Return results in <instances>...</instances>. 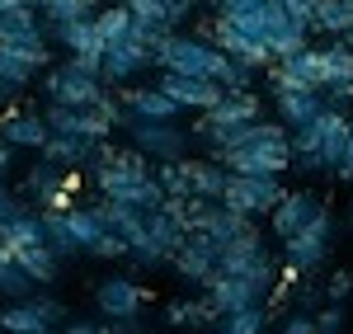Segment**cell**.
<instances>
[{
	"instance_id": "cell-18",
	"label": "cell",
	"mask_w": 353,
	"mask_h": 334,
	"mask_svg": "<svg viewBox=\"0 0 353 334\" xmlns=\"http://www.w3.org/2000/svg\"><path fill=\"white\" fill-rule=\"evenodd\" d=\"M184 169H189V198L217 202L221 189H226V165L217 156H184Z\"/></svg>"
},
{
	"instance_id": "cell-15",
	"label": "cell",
	"mask_w": 353,
	"mask_h": 334,
	"mask_svg": "<svg viewBox=\"0 0 353 334\" xmlns=\"http://www.w3.org/2000/svg\"><path fill=\"white\" fill-rule=\"evenodd\" d=\"M198 118L212 123V127H241L250 118H264V104H259V94H250V90H221V99L208 113H198Z\"/></svg>"
},
{
	"instance_id": "cell-46",
	"label": "cell",
	"mask_w": 353,
	"mask_h": 334,
	"mask_svg": "<svg viewBox=\"0 0 353 334\" xmlns=\"http://www.w3.org/2000/svg\"><path fill=\"white\" fill-rule=\"evenodd\" d=\"M10 104H14V90H10V85H0V113L10 109Z\"/></svg>"
},
{
	"instance_id": "cell-8",
	"label": "cell",
	"mask_w": 353,
	"mask_h": 334,
	"mask_svg": "<svg viewBox=\"0 0 353 334\" xmlns=\"http://www.w3.org/2000/svg\"><path fill=\"white\" fill-rule=\"evenodd\" d=\"M43 123H48V132H61V137H90V141H109L113 132V118L104 113V104H52L48 99V109H43Z\"/></svg>"
},
{
	"instance_id": "cell-35",
	"label": "cell",
	"mask_w": 353,
	"mask_h": 334,
	"mask_svg": "<svg viewBox=\"0 0 353 334\" xmlns=\"http://www.w3.org/2000/svg\"><path fill=\"white\" fill-rule=\"evenodd\" d=\"M90 254H94V259H123V254H128V240L113 236V231H104V236L90 245Z\"/></svg>"
},
{
	"instance_id": "cell-52",
	"label": "cell",
	"mask_w": 353,
	"mask_h": 334,
	"mask_svg": "<svg viewBox=\"0 0 353 334\" xmlns=\"http://www.w3.org/2000/svg\"><path fill=\"white\" fill-rule=\"evenodd\" d=\"M28 5H38V0H28Z\"/></svg>"
},
{
	"instance_id": "cell-50",
	"label": "cell",
	"mask_w": 353,
	"mask_h": 334,
	"mask_svg": "<svg viewBox=\"0 0 353 334\" xmlns=\"http://www.w3.org/2000/svg\"><path fill=\"white\" fill-rule=\"evenodd\" d=\"M316 334H344V330H316Z\"/></svg>"
},
{
	"instance_id": "cell-7",
	"label": "cell",
	"mask_w": 353,
	"mask_h": 334,
	"mask_svg": "<svg viewBox=\"0 0 353 334\" xmlns=\"http://www.w3.org/2000/svg\"><path fill=\"white\" fill-rule=\"evenodd\" d=\"M156 66V56H151V43H141L137 33L128 38H113L104 43V56H99V81L118 90V85H132L141 71H151Z\"/></svg>"
},
{
	"instance_id": "cell-17",
	"label": "cell",
	"mask_w": 353,
	"mask_h": 334,
	"mask_svg": "<svg viewBox=\"0 0 353 334\" xmlns=\"http://www.w3.org/2000/svg\"><path fill=\"white\" fill-rule=\"evenodd\" d=\"M325 109V94L321 90H278L273 94V113H278V123L292 132V127H306L316 113Z\"/></svg>"
},
{
	"instance_id": "cell-43",
	"label": "cell",
	"mask_w": 353,
	"mask_h": 334,
	"mask_svg": "<svg viewBox=\"0 0 353 334\" xmlns=\"http://www.w3.org/2000/svg\"><path fill=\"white\" fill-rule=\"evenodd\" d=\"M61 334H109V325H94V320H71Z\"/></svg>"
},
{
	"instance_id": "cell-2",
	"label": "cell",
	"mask_w": 353,
	"mask_h": 334,
	"mask_svg": "<svg viewBox=\"0 0 353 334\" xmlns=\"http://www.w3.org/2000/svg\"><path fill=\"white\" fill-rule=\"evenodd\" d=\"M118 127H128V141H132L141 156H151L156 165L161 160H184V156H193V132L179 127V118H128L123 113Z\"/></svg>"
},
{
	"instance_id": "cell-36",
	"label": "cell",
	"mask_w": 353,
	"mask_h": 334,
	"mask_svg": "<svg viewBox=\"0 0 353 334\" xmlns=\"http://www.w3.org/2000/svg\"><path fill=\"white\" fill-rule=\"evenodd\" d=\"M278 5H283L297 24H306L311 33H316V0H278Z\"/></svg>"
},
{
	"instance_id": "cell-5",
	"label": "cell",
	"mask_w": 353,
	"mask_h": 334,
	"mask_svg": "<svg viewBox=\"0 0 353 334\" xmlns=\"http://www.w3.org/2000/svg\"><path fill=\"white\" fill-rule=\"evenodd\" d=\"M33 85L43 90V99H52V104H76V109H85V104H99V99L109 94V85L99 81V76H90V71H81L76 61L43 66Z\"/></svg>"
},
{
	"instance_id": "cell-34",
	"label": "cell",
	"mask_w": 353,
	"mask_h": 334,
	"mask_svg": "<svg viewBox=\"0 0 353 334\" xmlns=\"http://www.w3.org/2000/svg\"><path fill=\"white\" fill-rule=\"evenodd\" d=\"M38 10L48 19H76V14H94V0H38Z\"/></svg>"
},
{
	"instance_id": "cell-33",
	"label": "cell",
	"mask_w": 353,
	"mask_h": 334,
	"mask_svg": "<svg viewBox=\"0 0 353 334\" xmlns=\"http://www.w3.org/2000/svg\"><path fill=\"white\" fill-rule=\"evenodd\" d=\"M146 236H151L165 254H174V250H179V240H184V226H174L161 207H156V212H146Z\"/></svg>"
},
{
	"instance_id": "cell-51",
	"label": "cell",
	"mask_w": 353,
	"mask_h": 334,
	"mask_svg": "<svg viewBox=\"0 0 353 334\" xmlns=\"http://www.w3.org/2000/svg\"><path fill=\"white\" fill-rule=\"evenodd\" d=\"M48 334H61V330H48Z\"/></svg>"
},
{
	"instance_id": "cell-27",
	"label": "cell",
	"mask_w": 353,
	"mask_h": 334,
	"mask_svg": "<svg viewBox=\"0 0 353 334\" xmlns=\"http://www.w3.org/2000/svg\"><path fill=\"white\" fill-rule=\"evenodd\" d=\"M28 33H43L38 5H10V10H0V43H14V38H28Z\"/></svg>"
},
{
	"instance_id": "cell-9",
	"label": "cell",
	"mask_w": 353,
	"mask_h": 334,
	"mask_svg": "<svg viewBox=\"0 0 353 334\" xmlns=\"http://www.w3.org/2000/svg\"><path fill=\"white\" fill-rule=\"evenodd\" d=\"M217 254H221V245L208 231H184V240H179V250L170 254V264H174V273L184 282L208 287V282L217 278Z\"/></svg>"
},
{
	"instance_id": "cell-1",
	"label": "cell",
	"mask_w": 353,
	"mask_h": 334,
	"mask_svg": "<svg viewBox=\"0 0 353 334\" xmlns=\"http://www.w3.org/2000/svg\"><path fill=\"white\" fill-rule=\"evenodd\" d=\"M349 132H353V118L344 109H321L306 127H292L288 132V141H292V169H301V174L334 169L339 156H344Z\"/></svg>"
},
{
	"instance_id": "cell-29",
	"label": "cell",
	"mask_w": 353,
	"mask_h": 334,
	"mask_svg": "<svg viewBox=\"0 0 353 334\" xmlns=\"http://www.w3.org/2000/svg\"><path fill=\"white\" fill-rule=\"evenodd\" d=\"M33 81H38V66H33V61H24L19 52H10V48L0 43V85H10L14 94H24Z\"/></svg>"
},
{
	"instance_id": "cell-31",
	"label": "cell",
	"mask_w": 353,
	"mask_h": 334,
	"mask_svg": "<svg viewBox=\"0 0 353 334\" xmlns=\"http://www.w3.org/2000/svg\"><path fill=\"white\" fill-rule=\"evenodd\" d=\"M353 24L349 0H316V33H330V38H344Z\"/></svg>"
},
{
	"instance_id": "cell-20",
	"label": "cell",
	"mask_w": 353,
	"mask_h": 334,
	"mask_svg": "<svg viewBox=\"0 0 353 334\" xmlns=\"http://www.w3.org/2000/svg\"><path fill=\"white\" fill-rule=\"evenodd\" d=\"M0 240H5L10 250H24V245H48V231H43V212L14 207L10 217H0Z\"/></svg>"
},
{
	"instance_id": "cell-3",
	"label": "cell",
	"mask_w": 353,
	"mask_h": 334,
	"mask_svg": "<svg viewBox=\"0 0 353 334\" xmlns=\"http://www.w3.org/2000/svg\"><path fill=\"white\" fill-rule=\"evenodd\" d=\"M273 278H278V264L269 259H259L250 273H217V278L208 282V302L217 311H245V306H264L273 292Z\"/></svg>"
},
{
	"instance_id": "cell-13",
	"label": "cell",
	"mask_w": 353,
	"mask_h": 334,
	"mask_svg": "<svg viewBox=\"0 0 353 334\" xmlns=\"http://www.w3.org/2000/svg\"><path fill=\"white\" fill-rule=\"evenodd\" d=\"M118 104L128 118H179L184 113L161 85H118Z\"/></svg>"
},
{
	"instance_id": "cell-23",
	"label": "cell",
	"mask_w": 353,
	"mask_h": 334,
	"mask_svg": "<svg viewBox=\"0 0 353 334\" xmlns=\"http://www.w3.org/2000/svg\"><path fill=\"white\" fill-rule=\"evenodd\" d=\"M33 292H38V282L19 269V259H14L10 245L0 240V297H5V302H24V297H33Z\"/></svg>"
},
{
	"instance_id": "cell-26",
	"label": "cell",
	"mask_w": 353,
	"mask_h": 334,
	"mask_svg": "<svg viewBox=\"0 0 353 334\" xmlns=\"http://www.w3.org/2000/svg\"><path fill=\"white\" fill-rule=\"evenodd\" d=\"M0 330L5 334H48L52 325H48V320L38 315V306L24 297V302H5V306H0Z\"/></svg>"
},
{
	"instance_id": "cell-37",
	"label": "cell",
	"mask_w": 353,
	"mask_h": 334,
	"mask_svg": "<svg viewBox=\"0 0 353 334\" xmlns=\"http://www.w3.org/2000/svg\"><path fill=\"white\" fill-rule=\"evenodd\" d=\"M28 302H33V306H38V315H43V320H48V325H57V320H61V315H66V306H61V302H57V297H43V292H33V297H28Z\"/></svg>"
},
{
	"instance_id": "cell-10",
	"label": "cell",
	"mask_w": 353,
	"mask_h": 334,
	"mask_svg": "<svg viewBox=\"0 0 353 334\" xmlns=\"http://www.w3.org/2000/svg\"><path fill=\"white\" fill-rule=\"evenodd\" d=\"M146 287L137 278H123V273H113L94 287V306L104 320H141V311H146Z\"/></svg>"
},
{
	"instance_id": "cell-40",
	"label": "cell",
	"mask_w": 353,
	"mask_h": 334,
	"mask_svg": "<svg viewBox=\"0 0 353 334\" xmlns=\"http://www.w3.org/2000/svg\"><path fill=\"white\" fill-rule=\"evenodd\" d=\"M325 297H330V302L353 297V278H349V273H334V278H330V287H325Z\"/></svg>"
},
{
	"instance_id": "cell-22",
	"label": "cell",
	"mask_w": 353,
	"mask_h": 334,
	"mask_svg": "<svg viewBox=\"0 0 353 334\" xmlns=\"http://www.w3.org/2000/svg\"><path fill=\"white\" fill-rule=\"evenodd\" d=\"M353 81V48L344 38H330L321 48V90L325 85H349Z\"/></svg>"
},
{
	"instance_id": "cell-14",
	"label": "cell",
	"mask_w": 353,
	"mask_h": 334,
	"mask_svg": "<svg viewBox=\"0 0 353 334\" xmlns=\"http://www.w3.org/2000/svg\"><path fill=\"white\" fill-rule=\"evenodd\" d=\"M321 207H325L321 198H311V194H288V189H283V198L273 202V212H269V217H273V240H288V236H297V231L311 222Z\"/></svg>"
},
{
	"instance_id": "cell-44",
	"label": "cell",
	"mask_w": 353,
	"mask_h": 334,
	"mask_svg": "<svg viewBox=\"0 0 353 334\" xmlns=\"http://www.w3.org/2000/svg\"><path fill=\"white\" fill-rule=\"evenodd\" d=\"M14 207H19V198L10 194V189H5V179H0V217H10Z\"/></svg>"
},
{
	"instance_id": "cell-41",
	"label": "cell",
	"mask_w": 353,
	"mask_h": 334,
	"mask_svg": "<svg viewBox=\"0 0 353 334\" xmlns=\"http://www.w3.org/2000/svg\"><path fill=\"white\" fill-rule=\"evenodd\" d=\"M334 174H339L344 184H353V132H349V141H344V156H339V165H334Z\"/></svg>"
},
{
	"instance_id": "cell-30",
	"label": "cell",
	"mask_w": 353,
	"mask_h": 334,
	"mask_svg": "<svg viewBox=\"0 0 353 334\" xmlns=\"http://www.w3.org/2000/svg\"><path fill=\"white\" fill-rule=\"evenodd\" d=\"M61 217H66V226H71V236H76L81 254H90V245L104 236V222H99V212H94V207H66Z\"/></svg>"
},
{
	"instance_id": "cell-49",
	"label": "cell",
	"mask_w": 353,
	"mask_h": 334,
	"mask_svg": "<svg viewBox=\"0 0 353 334\" xmlns=\"http://www.w3.org/2000/svg\"><path fill=\"white\" fill-rule=\"evenodd\" d=\"M344 43H349V48H353V24H349V33H344Z\"/></svg>"
},
{
	"instance_id": "cell-24",
	"label": "cell",
	"mask_w": 353,
	"mask_h": 334,
	"mask_svg": "<svg viewBox=\"0 0 353 334\" xmlns=\"http://www.w3.org/2000/svg\"><path fill=\"white\" fill-rule=\"evenodd\" d=\"M57 189H66V169H61V165H52L48 156H43L38 165H28V174H24V194L33 198V202H43V207H48V198H52Z\"/></svg>"
},
{
	"instance_id": "cell-39",
	"label": "cell",
	"mask_w": 353,
	"mask_h": 334,
	"mask_svg": "<svg viewBox=\"0 0 353 334\" xmlns=\"http://www.w3.org/2000/svg\"><path fill=\"white\" fill-rule=\"evenodd\" d=\"M316 330H344V311H339V302H330L325 311H316Z\"/></svg>"
},
{
	"instance_id": "cell-21",
	"label": "cell",
	"mask_w": 353,
	"mask_h": 334,
	"mask_svg": "<svg viewBox=\"0 0 353 334\" xmlns=\"http://www.w3.org/2000/svg\"><path fill=\"white\" fill-rule=\"evenodd\" d=\"M10 254L19 259V269H24L38 287H52L57 273H61V259L52 254V245H24V250H10Z\"/></svg>"
},
{
	"instance_id": "cell-47",
	"label": "cell",
	"mask_w": 353,
	"mask_h": 334,
	"mask_svg": "<svg viewBox=\"0 0 353 334\" xmlns=\"http://www.w3.org/2000/svg\"><path fill=\"white\" fill-rule=\"evenodd\" d=\"M236 5H259V0H221V10H236Z\"/></svg>"
},
{
	"instance_id": "cell-4",
	"label": "cell",
	"mask_w": 353,
	"mask_h": 334,
	"mask_svg": "<svg viewBox=\"0 0 353 334\" xmlns=\"http://www.w3.org/2000/svg\"><path fill=\"white\" fill-rule=\"evenodd\" d=\"M330 250H334V217H330V207H321L297 236L283 240V273H288V278L316 273V269L330 259Z\"/></svg>"
},
{
	"instance_id": "cell-19",
	"label": "cell",
	"mask_w": 353,
	"mask_h": 334,
	"mask_svg": "<svg viewBox=\"0 0 353 334\" xmlns=\"http://www.w3.org/2000/svg\"><path fill=\"white\" fill-rule=\"evenodd\" d=\"M94 151H99V141L90 137H61V132H48L43 141V156L61 169H90L94 165Z\"/></svg>"
},
{
	"instance_id": "cell-48",
	"label": "cell",
	"mask_w": 353,
	"mask_h": 334,
	"mask_svg": "<svg viewBox=\"0 0 353 334\" xmlns=\"http://www.w3.org/2000/svg\"><path fill=\"white\" fill-rule=\"evenodd\" d=\"M198 5H208V10H221V0H198Z\"/></svg>"
},
{
	"instance_id": "cell-16",
	"label": "cell",
	"mask_w": 353,
	"mask_h": 334,
	"mask_svg": "<svg viewBox=\"0 0 353 334\" xmlns=\"http://www.w3.org/2000/svg\"><path fill=\"white\" fill-rule=\"evenodd\" d=\"M0 141H10L14 151H43V141H48V123H43V113L5 109V113H0Z\"/></svg>"
},
{
	"instance_id": "cell-11",
	"label": "cell",
	"mask_w": 353,
	"mask_h": 334,
	"mask_svg": "<svg viewBox=\"0 0 353 334\" xmlns=\"http://www.w3.org/2000/svg\"><path fill=\"white\" fill-rule=\"evenodd\" d=\"M198 33H203V38H212V43H217V48H221L226 56H236V61H245V66H254V71H264V66L273 61V52H269V48H264L259 38H250V33H241V28L231 24V19H226L221 10H217V19H212L208 28H198Z\"/></svg>"
},
{
	"instance_id": "cell-45",
	"label": "cell",
	"mask_w": 353,
	"mask_h": 334,
	"mask_svg": "<svg viewBox=\"0 0 353 334\" xmlns=\"http://www.w3.org/2000/svg\"><path fill=\"white\" fill-rule=\"evenodd\" d=\"M10 165H14V146H10V141H0V179L10 174Z\"/></svg>"
},
{
	"instance_id": "cell-12",
	"label": "cell",
	"mask_w": 353,
	"mask_h": 334,
	"mask_svg": "<svg viewBox=\"0 0 353 334\" xmlns=\"http://www.w3.org/2000/svg\"><path fill=\"white\" fill-rule=\"evenodd\" d=\"M179 104L184 113H208L212 104L221 99V85L217 81H203V76H179V71H161V81H156Z\"/></svg>"
},
{
	"instance_id": "cell-28",
	"label": "cell",
	"mask_w": 353,
	"mask_h": 334,
	"mask_svg": "<svg viewBox=\"0 0 353 334\" xmlns=\"http://www.w3.org/2000/svg\"><path fill=\"white\" fill-rule=\"evenodd\" d=\"M264 325H269V311L264 306H245V311H221L212 330L217 334H264Z\"/></svg>"
},
{
	"instance_id": "cell-42",
	"label": "cell",
	"mask_w": 353,
	"mask_h": 334,
	"mask_svg": "<svg viewBox=\"0 0 353 334\" xmlns=\"http://www.w3.org/2000/svg\"><path fill=\"white\" fill-rule=\"evenodd\" d=\"M297 297H301V311H311V315H316V306H321V297H325V292H321L316 282H306V287H301Z\"/></svg>"
},
{
	"instance_id": "cell-25",
	"label": "cell",
	"mask_w": 353,
	"mask_h": 334,
	"mask_svg": "<svg viewBox=\"0 0 353 334\" xmlns=\"http://www.w3.org/2000/svg\"><path fill=\"white\" fill-rule=\"evenodd\" d=\"M221 311L203 297V302H170V311H165V320L174 325V330H212L217 325Z\"/></svg>"
},
{
	"instance_id": "cell-32",
	"label": "cell",
	"mask_w": 353,
	"mask_h": 334,
	"mask_svg": "<svg viewBox=\"0 0 353 334\" xmlns=\"http://www.w3.org/2000/svg\"><path fill=\"white\" fill-rule=\"evenodd\" d=\"M94 28H99L104 43L128 38V33H132V10H128L123 0H113V5H104V10H94Z\"/></svg>"
},
{
	"instance_id": "cell-38",
	"label": "cell",
	"mask_w": 353,
	"mask_h": 334,
	"mask_svg": "<svg viewBox=\"0 0 353 334\" xmlns=\"http://www.w3.org/2000/svg\"><path fill=\"white\" fill-rule=\"evenodd\" d=\"M283 334H316V315H311V311H292V315L283 320Z\"/></svg>"
},
{
	"instance_id": "cell-6",
	"label": "cell",
	"mask_w": 353,
	"mask_h": 334,
	"mask_svg": "<svg viewBox=\"0 0 353 334\" xmlns=\"http://www.w3.org/2000/svg\"><path fill=\"white\" fill-rule=\"evenodd\" d=\"M278 198H283V179L278 174H231L226 169V189H221L217 202H226L231 212L254 222V217H269Z\"/></svg>"
}]
</instances>
